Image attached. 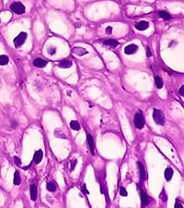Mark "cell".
I'll list each match as a JSON object with an SVG mask.
<instances>
[{
	"instance_id": "6da1fadb",
	"label": "cell",
	"mask_w": 184,
	"mask_h": 208,
	"mask_svg": "<svg viewBox=\"0 0 184 208\" xmlns=\"http://www.w3.org/2000/svg\"><path fill=\"white\" fill-rule=\"evenodd\" d=\"M153 119L154 121L159 125V126H163L165 123V118H164V114L161 110L159 109H154L153 110Z\"/></svg>"
},
{
	"instance_id": "7a4b0ae2",
	"label": "cell",
	"mask_w": 184,
	"mask_h": 208,
	"mask_svg": "<svg viewBox=\"0 0 184 208\" xmlns=\"http://www.w3.org/2000/svg\"><path fill=\"white\" fill-rule=\"evenodd\" d=\"M134 125L137 128L141 129L144 126V117L142 112H138L134 115Z\"/></svg>"
},
{
	"instance_id": "3957f363",
	"label": "cell",
	"mask_w": 184,
	"mask_h": 208,
	"mask_svg": "<svg viewBox=\"0 0 184 208\" xmlns=\"http://www.w3.org/2000/svg\"><path fill=\"white\" fill-rule=\"evenodd\" d=\"M27 39V33L26 32H20L17 37H15V39L13 40V43H14V45L15 47L18 48L20 47L26 41Z\"/></svg>"
},
{
	"instance_id": "277c9868",
	"label": "cell",
	"mask_w": 184,
	"mask_h": 208,
	"mask_svg": "<svg viewBox=\"0 0 184 208\" xmlns=\"http://www.w3.org/2000/svg\"><path fill=\"white\" fill-rule=\"evenodd\" d=\"M10 8L13 12L17 13V14H23L25 12V6L23 4L19 3V2H14L11 4Z\"/></svg>"
},
{
	"instance_id": "5b68a950",
	"label": "cell",
	"mask_w": 184,
	"mask_h": 208,
	"mask_svg": "<svg viewBox=\"0 0 184 208\" xmlns=\"http://www.w3.org/2000/svg\"><path fill=\"white\" fill-rule=\"evenodd\" d=\"M138 50V46L136 44H129L127 45L125 48H124V53L126 55H132V54H135Z\"/></svg>"
},
{
	"instance_id": "8992f818",
	"label": "cell",
	"mask_w": 184,
	"mask_h": 208,
	"mask_svg": "<svg viewBox=\"0 0 184 208\" xmlns=\"http://www.w3.org/2000/svg\"><path fill=\"white\" fill-rule=\"evenodd\" d=\"M72 52L76 55H79V56H82V55H86L88 52L86 49L83 48V47H79V46H75V47H73L72 48Z\"/></svg>"
},
{
	"instance_id": "52a82bcc",
	"label": "cell",
	"mask_w": 184,
	"mask_h": 208,
	"mask_svg": "<svg viewBox=\"0 0 184 208\" xmlns=\"http://www.w3.org/2000/svg\"><path fill=\"white\" fill-rule=\"evenodd\" d=\"M148 27H149V23L145 20H141V21H139L138 23L135 24V28L138 31H144Z\"/></svg>"
},
{
	"instance_id": "ba28073f",
	"label": "cell",
	"mask_w": 184,
	"mask_h": 208,
	"mask_svg": "<svg viewBox=\"0 0 184 208\" xmlns=\"http://www.w3.org/2000/svg\"><path fill=\"white\" fill-rule=\"evenodd\" d=\"M86 141H87V145L89 147V150L92 154H95V150H94V141L93 138L90 134H86Z\"/></svg>"
},
{
	"instance_id": "9c48e42d",
	"label": "cell",
	"mask_w": 184,
	"mask_h": 208,
	"mask_svg": "<svg viewBox=\"0 0 184 208\" xmlns=\"http://www.w3.org/2000/svg\"><path fill=\"white\" fill-rule=\"evenodd\" d=\"M137 165H138V169H139V174H140V177L142 180H145L146 178V174H145V169L144 167V165L141 162H137Z\"/></svg>"
},
{
	"instance_id": "30bf717a",
	"label": "cell",
	"mask_w": 184,
	"mask_h": 208,
	"mask_svg": "<svg viewBox=\"0 0 184 208\" xmlns=\"http://www.w3.org/2000/svg\"><path fill=\"white\" fill-rule=\"evenodd\" d=\"M42 156H43V153H42V151H41V150H38L37 152H35L34 156H33V161H34V163H35V164L40 163V161L42 160Z\"/></svg>"
},
{
	"instance_id": "8fae6325",
	"label": "cell",
	"mask_w": 184,
	"mask_h": 208,
	"mask_svg": "<svg viewBox=\"0 0 184 208\" xmlns=\"http://www.w3.org/2000/svg\"><path fill=\"white\" fill-rule=\"evenodd\" d=\"M33 65L37 67H44L47 65V61L41 58H36L33 61Z\"/></svg>"
},
{
	"instance_id": "7c38bea8",
	"label": "cell",
	"mask_w": 184,
	"mask_h": 208,
	"mask_svg": "<svg viewBox=\"0 0 184 208\" xmlns=\"http://www.w3.org/2000/svg\"><path fill=\"white\" fill-rule=\"evenodd\" d=\"M58 67L61 68H69L70 67H72V62L68 59H63L58 64Z\"/></svg>"
},
{
	"instance_id": "4fadbf2b",
	"label": "cell",
	"mask_w": 184,
	"mask_h": 208,
	"mask_svg": "<svg viewBox=\"0 0 184 208\" xmlns=\"http://www.w3.org/2000/svg\"><path fill=\"white\" fill-rule=\"evenodd\" d=\"M29 190H30V198H31V200L32 201H36V199H37V187H36V185L35 184L30 185Z\"/></svg>"
},
{
	"instance_id": "5bb4252c",
	"label": "cell",
	"mask_w": 184,
	"mask_h": 208,
	"mask_svg": "<svg viewBox=\"0 0 184 208\" xmlns=\"http://www.w3.org/2000/svg\"><path fill=\"white\" fill-rule=\"evenodd\" d=\"M103 44L107 45V46H110V47H116L119 43L116 41V40H113V39H108V40H105L103 42Z\"/></svg>"
},
{
	"instance_id": "9a60e30c",
	"label": "cell",
	"mask_w": 184,
	"mask_h": 208,
	"mask_svg": "<svg viewBox=\"0 0 184 208\" xmlns=\"http://www.w3.org/2000/svg\"><path fill=\"white\" fill-rule=\"evenodd\" d=\"M140 195H141V200H142V204L144 206V205H147L148 203V195L144 191V190H141L140 191Z\"/></svg>"
},
{
	"instance_id": "2e32d148",
	"label": "cell",
	"mask_w": 184,
	"mask_h": 208,
	"mask_svg": "<svg viewBox=\"0 0 184 208\" xmlns=\"http://www.w3.org/2000/svg\"><path fill=\"white\" fill-rule=\"evenodd\" d=\"M172 177H173V170H172V168L167 167V168L165 170V177H166V179H167V181H169V180L172 178Z\"/></svg>"
},
{
	"instance_id": "e0dca14e",
	"label": "cell",
	"mask_w": 184,
	"mask_h": 208,
	"mask_svg": "<svg viewBox=\"0 0 184 208\" xmlns=\"http://www.w3.org/2000/svg\"><path fill=\"white\" fill-rule=\"evenodd\" d=\"M21 182V178H20V175L18 173V171H16L14 174V179H13V183L14 185H19Z\"/></svg>"
},
{
	"instance_id": "ac0fdd59",
	"label": "cell",
	"mask_w": 184,
	"mask_h": 208,
	"mask_svg": "<svg viewBox=\"0 0 184 208\" xmlns=\"http://www.w3.org/2000/svg\"><path fill=\"white\" fill-rule=\"evenodd\" d=\"M155 85H156V87H157L158 89H161V88L163 87V80H162V79H161L160 77H158V76H155Z\"/></svg>"
},
{
	"instance_id": "d6986e66",
	"label": "cell",
	"mask_w": 184,
	"mask_h": 208,
	"mask_svg": "<svg viewBox=\"0 0 184 208\" xmlns=\"http://www.w3.org/2000/svg\"><path fill=\"white\" fill-rule=\"evenodd\" d=\"M70 127H71V128L74 129V130H79V129H80V125H79V123H78L77 121H75V120H72V121L70 122Z\"/></svg>"
},
{
	"instance_id": "ffe728a7",
	"label": "cell",
	"mask_w": 184,
	"mask_h": 208,
	"mask_svg": "<svg viewBox=\"0 0 184 208\" xmlns=\"http://www.w3.org/2000/svg\"><path fill=\"white\" fill-rule=\"evenodd\" d=\"M158 15H159L160 18L166 19V20H168V19L171 18V16H170L167 12H166V11H160V12L158 13Z\"/></svg>"
},
{
	"instance_id": "44dd1931",
	"label": "cell",
	"mask_w": 184,
	"mask_h": 208,
	"mask_svg": "<svg viewBox=\"0 0 184 208\" xmlns=\"http://www.w3.org/2000/svg\"><path fill=\"white\" fill-rule=\"evenodd\" d=\"M8 57L5 55H0V65L1 66H4V65H6L8 63Z\"/></svg>"
},
{
	"instance_id": "7402d4cb",
	"label": "cell",
	"mask_w": 184,
	"mask_h": 208,
	"mask_svg": "<svg viewBox=\"0 0 184 208\" xmlns=\"http://www.w3.org/2000/svg\"><path fill=\"white\" fill-rule=\"evenodd\" d=\"M47 190H48L49 191H52V192L55 191V190H56V186H55V184H54L53 182H49V183L47 184Z\"/></svg>"
},
{
	"instance_id": "603a6c76",
	"label": "cell",
	"mask_w": 184,
	"mask_h": 208,
	"mask_svg": "<svg viewBox=\"0 0 184 208\" xmlns=\"http://www.w3.org/2000/svg\"><path fill=\"white\" fill-rule=\"evenodd\" d=\"M47 52H48V54L50 55H54L55 53H56V48L54 47V46H50L49 48H48V50H47Z\"/></svg>"
},
{
	"instance_id": "cb8c5ba5",
	"label": "cell",
	"mask_w": 184,
	"mask_h": 208,
	"mask_svg": "<svg viewBox=\"0 0 184 208\" xmlns=\"http://www.w3.org/2000/svg\"><path fill=\"white\" fill-rule=\"evenodd\" d=\"M120 194L121 195V196H127V190H125V188H123V187H121V189H120Z\"/></svg>"
},
{
	"instance_id": "d4e9b609",
	"label": "cell",
	"mask_w": 184,
	"mask_h": 208,
	"mask_svg": "<svg viewBox=\"0 0 184 208\" xmlns=\"http://www.w3.org/2000/svg\"><path fill=\"white\" fill-rule=\"evenodd\" d=\"M76 159H73L72 161H71V167H70V169H71V171H73L74 169H75V165H76Z\"/></svg>"
},
{
	"instance_id": "484cf974",
	"label": "cell",
	"mask_w": 184,
	"mask_h": 208,
	"mask_svg": "<svg viewBox=\"0 0 184 208\" xmlns=\"http://www.w3.org/2000/svg\"><path fill=\"white\" fill-rule=\"evenodd\" d=\"M111 32H112V28L111 27H107V29H106V33L107 34H111Z\"/></svg>"
},
{
	"instance_id": "4316f807",
	"label": "cell",
	"mask_w": 184,
	"mask_h": 208,
	"mask_svg": "<svg viewBox=\"0 0 184 208\" xmlns=\"http://www.w3.org/2000/svg\"><path fill=\"white\" fill-rule=\"evenodd\" d=\"M14 160H15V163H16L17 165H20V159H19L18 157L15 156V157H14Z\"/></svg>"
},
{
	"instance_id": "83f0119b",
	"label": "cell",
	"mask_w": 184,
	"mask_h": 208,
	"mask_svg": "<svg viewBox=\"0 0 184 208\" xmlns=\"http://www.w3.org/2000/svg\"><path fill=\"white\" fill-rule=\"evenodd\" d=\"M175 207H176V208H183V205H182L180 202H176V203H175Z\"/></svg>"
},
{
	"instance_id": "f1b7e54d",
	"label": "cell",
	"mask_w": 184,
	"mask_h": 208,
	"mask_svg": "<svg viewBox=\"0 0 184 208\" xmlns=\"http://www.w3.org/2000/svg\"><path fill=\"white\" fill-rule=\"evenodd\" d=\"M179 94H180L181 96L184 94V86H183V85L179 88Z\"/></svg>"
},
{
	"instance_id": "f546056e",
	"label": "cell",
	"mask_w": 184,
	"mask_h": 208,
	"mask_svg": "<svg viewBox=\"0 0 184 208\" xmlns=\"http://www.w3.org/2000/svg\"><path fill=\"white\" fill-rule=\"evenodd\" d=\"M82 190H84V192H85L86 194H88V193H89V192H88V190L86 189V184H84V185H83V187H82Z\"/></svg>"
},
{
	"instance_id": "4dcf8cb0",
	"label": "cell",
	"mask_w": 184,
	"mask_h": 208,
	"mask_svg": "<svg viewBox=\"0 0 184 208\" xmlns=\"http://www.w3.org/2000/svg\"><path fill=\"white\" fill-rule=\"evenodd\" d=\"M146 55H147V56H151L152 55V54H151V52H150V49L147 47L146 48Z\"/></svg>"
},
{
	"instance_id": "1f68e13d",
	"label": "cell",
	"mask_w": 184,
	"mask_h": 208,
	"mask_svg": "<svg viewBox=\"0 0 184 208\" xmlns=\"http://www.w3.org/2000/svg\"><path fill=\"white\" fill-rule=\"evenodd\" d=\"M0 22H1V19H0Z\"/></svg>"
}]
</instances>
